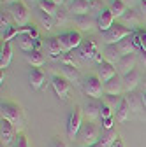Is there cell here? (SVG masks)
I'll use <instances>...</instances> for the list:
<instances>
[{"instance_id":"obj_1","label":"cell","mask_w":146,"mask_h":147,"mask_svg":"<svg viewBox=\"0 0 146 147\" xmlns=\"http://www.w3.org/2000/svg\"><path fill=\"white\" fill-rule=\"evenodd\" d=\"M102 130H100V126L97 123H92V121H85L83 126L79 128V131L74 138V145L76 147H90V145H93L100 140L102 137Z\"/></svg>"},{"instance_id":"obj_2","label":"cell","mask_w":146,"mask_h":147,"mask_svg":"<svg viewBox=\"0 0 146 147\" xmlns=\"http://www.w3.org/2000/svg\"><path fill=\"white\" fill-rule=\"evenodd\" d=\"M0 116H2V119L9 121L16 130L21 133V128L25 124V116H23L21 107L18 103H14V102H2V105H0Z\"/></svg>"},{"instance_id":"obj_3","label":"cell","mask_w":146,"mask_h":147,"mask_svg":"<svg viewBox=\"0 0 146 147\" xmlns=\"http://www.w3.org/2000/svg\"><path fill=\"white\" fill-rule=\"evenodd\" d=\"M7 11L12 18L16 26H27L30 25V7L23 2V0H14L7 5Z\"/></svg>"},{"instance_id":"obj_4","label":"cell","mask_w":146,"mask_h":147,"mask_svg":"<svg viewBox=\"0 0 146 147\" xmlns=\"http://www.w3.org/2000/svg\"><path fill=\"white\" fill-rule=\"evenodd\" d=\"M78 60L81 61H104V56H102V53L99 51V46L93 39H85L83 44L78 47Z\"/></svg>"},{"instance_id":"obj_5","label":"cell","mask_w":146,"mask_h":147,"mask_svg":"<svg viewBox=\"0 0 146 147\" xmlns=\"http://www.w3.org/2000/svg\"><path fill=\"white\" fill-rule=\"evenodd\" d=\"M81 88L85 91V95L90 96V98H97L100 100L102 98V93H104V82L100 81V77L97 74H88L81 79Z\"/></svg>"},{"instance_id":"obj_6","label":"cell","mask_w":146,"mask_h":147,"mask_svg":"<svg viewBox=\"0 0 146 147\" xmlns=\"http://www.w3.org/2000/svg\"><path fill=\"white\" fill-rule=\"evenodd\" d=\"M130 35H132V30L130 28H127L121 23H115L107 32L102 33V40H104L106 46H113V44H118L120 40L127 39V37H130Z\"/></svg>"},{"instance_id":"obj_7","label":"cell","mask_w":146,"mask_h":147,"mask_svg":"<svg viewBox=\"0 0 146 147\" xmlns=\"http://www.w3.org/2000/svg\"><path fill=\"white\" fill-rule=\"evenodd\" d=\"M58 40H60V44H62L63 53H72L74 49H78V47L83 44L85 39H83L81 32H78V30H70V32L60 33V35H58Z\"/></svg>"},{"instance_id":"obj_8","label":"cell","mask_w":146,"mask_h":147,"mask_svg":"<svg viewBox=\"0 0 146 147\" xmlns=\"http://www.w3.org/2000/svg\"><path fill=\"white\" fill-rule=\"evenodd\" d=\"M83 109L79 107V105H76L74 109H72V112H70V116H69V121H67V135H69V138L74 142V138H76V135H78V131H79V128L83 126Z\"/></svg>"},{"instance_id":"obj_9","label":"cell","mask_w":146,"mask_h":147,"mask_svg":"<svg viewBox=\"0 0 146 147\" xmlns=\"http://www.w3.org/2000/svg\"><path fill=\"white\" fill-rule=\"evenodd\" d=\"M100 105H102V100H97V98H90L86 96V100L83 102L81 109H83V116H85V121H92V123H97L100 119Z\"/></svg>"},{"instance_id":"obj_10","label":"cell","mask_w":146,"mask_h":147,"mask_svg":"<svg viewBox=\"0 0 146 147\" xmlns=\"http://www.w3.org/2000/svg\"><path fill=\"white\" fill-rule=\"evenodd\" d=\"M18 133L20 131H18L9 121H5V119L0 121V142H2V147H11L12 142L16 140Z\"/></svg>"},{"instance_id":"obj_11","label":"cell","mask_w":146,"mask_h":147,"mask_svg":"<svg viewBox=\"0 0 146 147\" xmlns=\"http://www.w3.org/2000/svg\"><path fill=\"white\" fill-rule=\"evenodd\" d=\"M72 21H74L78 32H92L97 26V18H93L92 14H81V16H72Z\"/></svg>"},{"instance_id":"obj_12","label":"cell","mask_w":146,"mask_h":147,"mask_svg":"<svg viewBox=\"0 0 146 147\" xmlns=\"http://www.w3.org/2000/svg\"><path fill=\"white\" fill-rule=\"evenodd\" d=\"M51 84H53V89L55 93H57L62 100H65L69 96V91H70V82L63 77V76H53L51 77Z\"/></svg>"},{"instance_id":"obj_13","label":"cell","mask_w":146,"mask_h":147,"mask_svg":"<svg viewBox=\"0 0 146 147\" xmlns=\"http://www.w3.org/2000/svg\"><path fill=\"white\" fill-rule=\"evenodd\" d=\"M97 76L100 77V81L106 84L109 79H113L116 74H118V70H116V65H113V63H109V61H100V63H97Z\"/></svg>"},{"instance_id":"obj_14","label":"cell","mask_w":146,"mask_h":147,"mask_svg":"<svg viewBox=\"0 0 146 147\" xmlns=\"http://www.w3.org/2000/svg\"><path fill=\"white\" fill-rule=\"evenodd\" d=\"M125 93V88H123V77L120 74L113 79H109L106 84H104V95H123Z\"/></svg>"},{"instance_id":"obj_15","label":"cell","mask_w":146,"mask_h":147,"mask_svg":"<svg viewBox=\"0 0 146 147\" xmlns=\"http://www.w3.org/2000/svg\"><path fill=\"white\" fill-rule=\"evenodd\" d=\"M115 14L109 11V7H106L99 16H97V28L100 30V33H104V32H107L109 28H111L113 25H115Z\"/></svg>"},{"instance_id":"obj_16","label":"cell","mask_w":146,"mask_h":147,"mask_svg":"<svg viewBox=\"0 0 146 147\" xmlns=\"http://www.w3.org/2000/svg\"><path fill=\"white\" fill-rule=\"evenodd\" d=\"M136 63H137V58H136V53L134 54H127V56H121L120 61L116 63V70L118 74L123 77L125 74H129L136 68Z\"/></svg>"},{"instance_id":"obj_17","label":"cell","mask_w":146,"mask_h":147,"mask_svg":"<svg viewBox=\"0 0 146 147\" xmlns=\"http://www.w3.org/2000/svg\"><path fill=\"white\" fill-rule=\"evenodd\" d=\"M141 82V74H139V70H132V72H129V74H125L123 76V88H125V95L127 93H132V91L137 88V84Z\"/></svg>"},{"instance_id":"obj_18","label":"cell","mask_w":146,"mask_h":147,"mask_svg":"<svg viewBox=\"0 0 146 147\" xmlns=\"http://www.w3.org/2000/svg\"><path fill=\"white\" fill-rule=\"evenodd\" d=\"M28 82L32 86V89L39 91L44 84H46V74L41 70V68H32L28 72Z\"/></svg>"},{"instance_id":"obj_19","label":"cell","mask_w":146,"mask_h":147,"mask_svg":"<svg viewBox=\"0 0 146 147\" xmlns=\"http://www.w3.org/2000/svg\"><path fill=\"white\" fill-rule=\"evenodd\" d=\"M141 20H143V14L141 12H137V11H134V9H129L125 12V16L121 18V25H125L127 28H136V26H139L141 25Z\"/></svg>"},{"instance_id":"obj_20","label":"cell","mask_w":146,"mask_h":147,"mask_svg":"<svg viewBox=\"0 0 146 147\" xmlns=\"http://www.w3.org/2000/svg\"><path fill=\"white\" fill-rule=\"evenodd\" d=\"M46 51L53 60H60L62 58L63 49H62V44L58 40V37H51V39L46 40Z\"/></svg>"},{"instance_id":"obj_21","label":"cell","mask_w":146,"mask_h":147,"mask_svg":"<svg viewBox=\"0 0 146 147\" xmlns=\"http://www.w3.org/2000/svg\"><path fill=\"white\" fill-rule=\"evenodd\" d=\"M113 46H116V49H118V53L121 54V56H127V54H134V53H136V44H134V33H132L130 37H127V39L120 40L118 44H113Z\"/></svg>"},{"instance_id":"obj_22","label":"cell","mask_w":146,"mask_h":147,"mask_svg":"<svg viewBox=\"0 0 146 147\" xmlns=\"http://www.w3.org/2000/svg\"><path fill=\"white\" fill-rule=\"evenodd\" d=\"M69 11L74 16L90 14V2H86V0H74V2L69 4Z\"/></svg>"},{"instance_id":"obj_23","label":"cell","mask_w":146,"mask_h":147,"mask_svg":"<svg viewBox=\"0 0 146 147\" xmlns=\"http://www.w3.org/2000/svg\"><path fill=\"white\" fill-rule=\"evenodd\" d=\"M60 68H62V76H63L69 82L79 84L81 76H79V72H78V67H70V65H62V63H60Z\"/></svg>"},{"instance_id":"obj_24","label":"cell","mask_w":146,"mask_h":147,"mask_svg":"<svg viewBox=\"0 0 146 147\" xmlns=\"http://www.w3.org/2000/svg\"><path fill=\"white\" fill-rule=\"evenodd\" d=\"M12 60V47L11 42H2V49H0V68H7Z\"/></svg>"},{"instance_id":"obj_25","label":"cell","mask_w":146,"mask_h":147,"mask_svg":"<svg viewBox=\"0 0 146 147\" xmlns=\"http://www.w3.org/2000/svg\"><path fill=\"white\" fill-rule=\"evenodd\" d=\"M107 7L115 14L116 20H121V18L125 16V12L129 11V7L123 4V0H111V2H107Z\"/></svg>"},{"instance_id":"obj_26","label":"cell","mask_w":146,"mask_h":147,"mask_svg":"<svg viewBox=\"0 0 146 147\" xmlns=\"http://www.w3.org/2000/svg\"><path fill=\"white\" fill-rule=\"evenodd\" d=\"M25 60H27L33 68H41V67L44 65V54H42L39 49H33V51H30V53L25 54Z\"/></svg>"},{"instance_id":"obj_27","label":"cell","mask_w":146,"mask_h":147,"mask_svg":"<svg viewBox=\"0 0 146 147\" xmlns=\"http://www.w3.org/2000/svg\"><path fill=\"white\" fill-rule=\"evenodd\" d=\"M102 56H104V60H106V61L116 65V63L120 61V58H121V54L118 53L116 46H106V47H104V51H102Z\"/></svg>"},{"instance_id":"obj_28","label":"cell","mask_w":146,"mask_h":147,"mask_svg":"<svg viewBox=\"0 0 146 147\" xmlns=\"http://www.w3.org/2000/svg\"><path fill=\"white\" fill-rule=\"evenodd\" d=\"M130 107H129V102H127V98H125V95H123V100H121V103H120V107H118V110H116V121L118 123H125L127 119H129V116H130Z\"/></svg>"},{"instance_id":"obj_29","label":"cell","mask_w":146,"mask_h":147,"mask_svg":"<svg viewBox=\"0 0 146 147\" xmlns=\"http://www.w3.org/2000/svg\"><path fill=\"white\" fill-rule=\"evenodd\" d=\"M116 137H118L116 130L104 131V133H102V137H100V140H99L97 144H93V145H90V147H111V144L115 142V138H116Z\"/></svg>"},{"instance_id":"obj_30","label":"cell","mask_w":146,"mask_h":147,"mask_svg":"<svg viewBox=\"0 0 146 147\" xmlns=\"http://www.w3.org/2000/svg\"><path fill=\"white\" fill-rule=\"evenodd\" d=\"M37 7H39V11H42V12H46V14H49V16H53V18L57 16V12H58V9H60V5H57L53 0H39Z\"/></svg>"},{"instance_id":"obj_31","label":"cell","mask_w":146,"mask_h":147,"mask_svg":"<svg viewBox=\"0 0 146 147\" xmlns=\"http://www.w3.org/2000/svg\"><path fill=\"white\" fill-rule=\"evenodd\" d=\"M125 98H127V102H129V107H130V110L132 112H139L141 109H144L143 107V100H141V95H137V93H127L125 95Z\"/></svg>"},{"instance_id":"obj_32","label":"cell","mask_w":146,"mask_h":147,"mask_svg":"<svg viewBox=\"0 0 146 147\" xmlns=\"http://www.w3.org/2000/svg\"><path fill=\"white\" fill-rule=\"evenodd\" d=\"M121 100H123V95H106L102 102H106L109 107H111V110H113V112L116 114V110H118V107H120Z\"/></svg>"},{"instance_id":"obj_33","label":"cell","mask_w":146,"mask_h":147,"mask_svg":"<svg viewBox=\"0 0 146 147\" xmlns=\"http://www.w3.org/2000/svg\"><path fill=\"white\" fill-rule=\"evenodd\" d=\"M14 26V21H12V18H11V14H9V11H2V18H0V32H2V35L9 30V28H12Z\"/></svg>"},{"instance_id":"obj_34","label":"cell","mask_w":146,"mask_h":147,"mask_svg":"<svg viewBox=\"0 0 146 147\" xmlns=\"http://www.w3.org/2000/svg\"><path fill=\"white\" fill-rule=\"evenodd\" d=\"M134 44L136 47H141L143 53H146V30H139L134 33Z\"/></svg>"},{"instance_id":"obj_35","label":"cell","mask_w":146,"mask_h":147,"mask_svg":"<svg viewBox=\"0 0 146 147\" xmlns=\"http://www.w3.org/2000/svg\"><path fill=\"white\" fill-rule=\"evenodd\" d=\"M107 5L104 4V0H92L90 2V14H92L93 18H97Z\"/></svg>"},{"instance_id":"obj_36","label":"cell","mask_w":146,"mask_h":147,"mask_svg":"<svg viewBox=\"0 0 146 147\" xmlns=\"http://www.w3.org/2000/svg\"><path fill=\"white\" fill-rule=\"evenodd\" d=\"M69 14H70L69 7L62 5V7L58 9L57 16H55V23H57V25H63V23H67V20H69Z\"/></svg>"},{"instance_id":"obj_37","label":"cell","mask_w":146,"mask_h":147,"mask_svg":"<svg viewBox=\"0 0 146 147\" xmlns=\"http://www.w3.org/2000/svg\"><path fill=\"white\" fill-rule=\"evenodd\" d=\"M39 20H41V23H42V26L46 30H51L55 25H57V23H55V18L46 14V12H42V11H39Z\"/></svg>"},{"instance_id":"obj_38","label":"cell","mask_w":146,"mask_h":147,"mask_svg":"<svg viewBox=\"0 0 146 147\" xmlns=\"http://www.w3.org/2000/svg\"><path fill=\"white\" fill-rule=\"evenodd\" d=\"M62 65H70V67H78V56L72 53H63L62 58H60Z\"/></svg>"},{"instance_id":"obj_39","label":"cell","mask_w":146,"mask_h":147,"mask_svg":"<svg viewBox=\"0 0 146 147\" xmlns=\"http://www.w3.org/2000/svg\"><path fill=\"white\" fill-rule=\"evenodd\" d=\"M111 117H115V112L111 110V107H109L106 102H102V105H100V121L111 119Z\"/></svg>"},{"instance_id":"obj_40","label":"cell","mask_w":146,"mask_h":147,"mask_svg":"<svg viewBox=\"0 0 146 147\" xmlns=\"http://www.w3.org/2000/svg\"><path fill=\"white\" fill-rule=\"evenodd\" d=\"M11 147H30V142H28L25 133H18V137H16V140L12 142Z\"/></svg>"},{"instance_id":"obj_41","label":"cell","mask_w":146,"mask_h":147,"mask_svg":"<svg viewBox=\"0 0 146 147\" xmlns=\"http://www.w3.org/2000/svg\"><path fill=\"white\" fill-rule=\"evenodd\" d=\"M49 147H67V144L63 140H60V138H51Z\"/></svg>"},{"instance_id":"obj_42","label":"cell","mask_w":146,"mask_h":147,"mask_svg":"<svg viewBox=\"0 0 146 147\" xmlns=\"http://www.w3.org/2000/svg\"><path fill=\"white\" fill-rule=\"evenodd\" d=\"M139 12L143 14V18H146V0H141L139 2Z\"/></svg>"},{"instance_id":"obj_43","label":"cell","mask_w":146,"mask_h":147,"mask_svg":"<svg viewBox=\"0 0 146 147\" xmlns=\"http://www.w3.org/2000/svg\"><path fill=\"white\" fill-rule=\"evenodd\" d=\"M139 2H141V0H123V4L129 7V9H134V5L139 4Z\"/></svg>"},{"instance_id":"obj_44","label":"cell","mask_w":146,"mask_h":147,"mask_svg":"<svg viewBox=\"0 0 146 147\" xmlns=\"http://www.w3.org/2000/svg\"><path fill=\"white\" fill-rule=\"evenodd\" d=\"M111 147H125V145H123V140H121L120 137H116V138H115V142L111 144Z\"/></svg>"},{"instance_id":"obj_45","label":"cell","mask_w":146,"mask_h":147,"mask_svg":"<svg viewBox=\"0 0 146 147\" xmlns=\"http://www.w3.org/2000/svg\"><path fill=\"white\" fill-rule=\"evenodd\" d=\"M141 100H143V107L146 109V91H143V93H141Z\"/></svg>"},{"instance_id":"obj_46","label":"cell","mask_w":146,"mask_h":147,"mask_svg":"<svg viewBox=\"0 0 146 147\" xmlns=\"http://www.w3.org/2000/svg\"><path fill=\"white\" fill-rule=\"evenodd\" d=\"M23 2H25L27 5H28V4H30V5H35V4H39V0H23Z\"/></svg>"},{"instance_id":"obj_47","label":"cell","mask_w":146,"mask_h":147,"mask_svg":"<svg viewBox=\"0 0 146 147\" xmlns=\"http://www.w3.org/2000/svg\"><path fill=\"white\" fill-rule=\"evenodd\" d=\"M53 2H55V4H57V5H60V7H62V5H63V4L67 2V0H53Z\"/></svg>"},{"instance_id":"obj_48","label":"cell","mask_w":146,"mask_h":147,"mask_svg":"<svg viewBox=\"0 0 146 147\" xmlns=\"http://www.w3.org/2000/svg\"><path fill=\"white\" fill-rule=\"evenodd\" d=\"M141 61L146 65V53H143V56H141Z\"/></svg>"},{"instance_id":"obj_49","label":"cell","mask_w":146,"mask_h":147,"mask_svg":"<svg viewBox=\"0 0 146 147\" xmlns=\"http://www.w3.org/2000/svg\"><path fill=\"white\" fill-rule=\"evenodd\" d=\"M4 2H7V5H9L11 2H14V0H4Z\"/></svg>"},{"instance_id":"obj_50","label":"cell","mask_w":146,"mask_h":147,"mask_svg":"<svg viewBox=\"0 0 146 147\" xmlns=\"http://www.w3.org/2000/svg\"><path fill=\"white\" fill-rule=\"evenodd\" d=\"M67 2H69V4H70V2H74V0H67Z\"/></svg>"},{"instance_id":"obj_51","label":"cell","mask_w":146,"mask_h":147,"mask_svg":"<svg viewBox=\"0 0 146 147\" xmlns=\"http://www.w3.org/2000/svg\"><path fill=\"white\" fill-rule=\"evenodd\" d=\"M86 2H92V0H86Z\"/></svg>"},{"instance_id":"obj_52","label":"cell","mask_w":146,"mask_h":147,"mask_svg":"<svg viewBox=\"0 0 146 147\" xmlns=\"http://www.w3.org/2000/svg\"><path fill=\"white\" fill-rule=\"evenodd\" d=\"M107 2H111V0H107Z\"/></svg>"}]
</instances>
